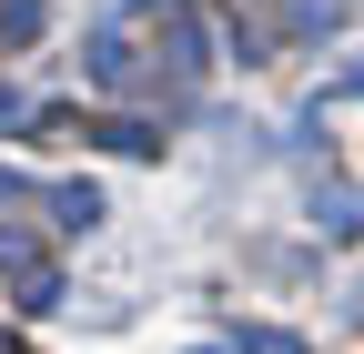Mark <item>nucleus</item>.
<instances>
[{
  "label": "nucleus",
  "mask_w": 364,
  "mask_h": 354,
  "mask_svg": "<svg viewBox=\"0 0 364 354\" xmlns=\"http://www.w3.org/2000/svg\"><path fill=\"white\" fill-rule=\"evenodd\" d=\"M102 213H112V203L91 193V183H61V193H51V223H61V233H91Z\"/></svg>",
  "instance_id": "obj_1"
},
{
  "label": "nucleus",
  "mask_w": 364,
  "mask_h": 354,
  "mask_svg": "<svg viewBox=\"0 0 364 354\" xmlns=\"http://www.w3.org/2000/svg\"><path fill=\"white\" fill-rule=\"evenodd\" d=\"M354 223H364V213H354V193H314V233H334V243H344Z\"/></svg>",
  "instance_id": "obj_2"
},
{
  "label": "nucleus",
  "mask_w": 364,
  "mask_h": 354,
  "mask_svg": "<svg viewBox=\"0 0 364 354\" xmlns=\"http://www.w3.org/2000/svg\"><path fill=\"white\" fill-rule=\"evenodd\" d=\"M243 354H304V334H284V324H243Z\"/></svg>",
  "instance_id": "obj_3"
},
{
  "label": "nucleus",
  "mask_w": 364,
  "mask_h": 354,
  "mask_svg": "<svg viewBox=\"0 0 364 354\" xmlns=\"http://www.w3.org/2000/svg\"><path fill=\"white\" fill-rule=\"evenodd\" d=\"M41 31V0H0V41H31Z\"/></svg>",
  "instance_id": "obj_4"
},
{
  "label": "nucleus",
  "mask_w": 364,
  "mask_h": 354,
  "mask_svg": "<svg viewBox=\"0 0 364 354\" xmlns=\"http://www.w3.org/2000/svg\"><path fill=\"white\" fill-rule=\"evenodd\" d=\"M0 203H31V183H21V172H0Z\"/></svg>",
  "instance_id": "obj_5"
},
{
  "label": "nucleus",
  "mask_w": 364,
  "mask_h": 354,
  "mask_svg": "<svg viewBox=\"0 0 364 354\" xmlns=\"http://www.w3.org/2000/svg\"><path fill=\"white\" fill-rule=\"evenodd\" d=\"M0 354H21V344H11V334H0Z\"/></svg>",
  "instance_id": "obj_6"
},
{
  "label": "nucleus",
  "mask_w": 364,
  "mask_h": 354,
  "mask_svg": "<svg viewBox=\"0 0 364 354\" xmlns=\"http://www.w3.org/2000/svg\"><path fill=\"white\" fill-rule=\"evenodd\" d=\"M193 354H213V344H193Z\"/></svg>",
  "instance_id": "obj_7"
}]
</instances>
